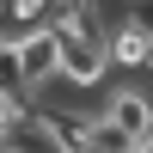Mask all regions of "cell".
I'll use <instances>...</instances> for the list:
<instances>
[{"mask_svg": "<svg viewBox=\"0 0 153 153\" xmlns=\"http://www.w3.org/2000/svg\"><path fill=\"white\" fill-rule=\"evenodd\" d=\"M104 74H110V49H104V37L61 31V80H68V86H98Z\"/></svg>", "mask_w": 153, "mask_h": 153, "instance_id": "cell-2", "label": "cell"}, {"mask_svg": "<svg viewBox=\"0 0 153 153\" xmlns=\"http://www.w3.org/2000/svg\"><path fill=\"white\" fill-rule=\"evenodd\" d=\"M147 74H153V49H147Z\"/></svg>", "mask_w": 153, "mask_h": 153, "instance_id": "cell-8", "label": "cell"}, {"mask_svg": "<svg viewBox=\"0 0 153 153\" xmlns=\"http://www.w3.org/2000/svg\"><path fill=\"white\" fill-rule=\"evenodd\" d=\"M104 49H110V68H147V49H153V37L141 31V25L129 19V12H123L117 25H110V37H104Z\"/></svg>", "mask_w": 153, "mask_h": 153, "instance_id": "cell-4", "label": "cell"}, {"mask_svg": "<svg viewBox=\"0 0 153 153\" xmlns=\"http://www.w3.org/2000/svg\"><path fill=\"white\" fill-rule=\"evenodd\" d=\"M55 0H12V31H31V25H49Z\"/></svg>", "mask_w": 153, "mask_h": 153, "instance_id": "cell-5", "label": "cell"}, {"mask_svg": "<svg viewBox=\"0 0 153 153\" xmlns=\"http://www.w3.org/2000/svg\"><path fill=\"white\" fill-rule=\"evenodd\" d=\"M0 49H6V37H0Z\"/></svg>", "mask_w": 153, "mask_h": 153, "instance_id": "cell-9", "label": "cell"}, {"mask_svg": "<svg viewBox=\"0 0 153 153\" xmlns=\"http://www.w3.org/2000/svg\"><path fill=\"white\" fill-rule=\"evenodd\" d=\"M0 153H6V129H0Z\"/></svg>", "mask_w": 153, "mask_h": 153, "instance_id": "cell-7", "label": "cell"}, {"mask_svg": "<svg viewBox=\"0 0 153 153\" xmlns=\"http://www.w3.org/2000/svg\"><path fill=\"white\" fill-rule=\"evenodd\" d=\"M104 117L117 123V129L129 135L135 147H141V141H153V98L141 92V86H117V92L104 98Z\"/></svg>", "mask_w": 153, "mask_h": 153, "instance_id": "cell-3", "label": "cell"}, {"mask_svg": "<svg viewBox=\"0 0 153 153\" xmlns=\"http://www.w3.org/2000/svg\"><path fill=\"white\" fill-rule=\"evenodd\" d=\"M129 19H135V25H141V31L153 37V0H141V6H135V12H129Z\"/></svg>", "mask_w": 153, "mask_h": 153, "instance_id": "cell-6", "label": "cell"}, {"mask_svg": "<svg viewBox=\"0 0 153 153\" xmlns=\"http://www.w3.org/2000/svg\"><path fill=\"white\" fill-rule=\"evenodd\" d=\"M6 37V49H12V61H19V74H25V86H49V80H61V31L55 25H31V31H0Z\"/></svg>", "mask_w": 153, "mask_h": 153, "instance_id": "cell-1", "label": "cell"}]
</instances>
